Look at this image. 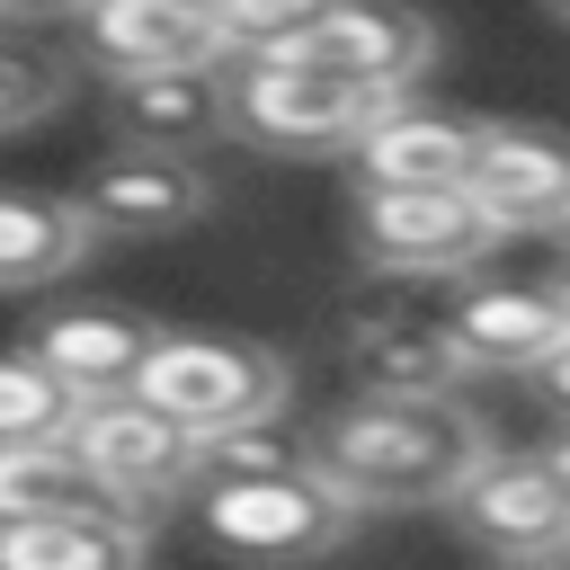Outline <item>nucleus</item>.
Returning <instances> with one entry per match:
<instances>
[{
	"mask_svg": "<svg viewBox=\"0 0 570 570\" xmlns=\"http://www.w3.org/2000/svg\"><path fill=\"white\" fill-rule=\"evenodd\" d=\"M552 18H561V27H570V0H552Z\"/></svg>",
	"mask_w": 570,
	"mask_h": 570,
	"instance_id": "nucleus-30",
	"label": "nucleus"
},
{
	"mask_svg": "<svg viewBox=\"0 0 570 570\" xmlns=\"http://www.w3.org/2000/svg\"><path fill=\"white\" fill-rule=\"evenodd\" d=\"M392 98L338 71H312L294 53H240L232 62V125L267 151H347Z\"/></svg>",
	"mask_w": 570,
	"mask_h": 570,
	"instance_id": "nucleus-5",
	"label": "nucleus"
},
{
	"mask_svg": "<svg viewBox=\"0 0 570 570\" xmlns=\"http://www.w3.org/2000/svg\"><path fill=\"white\" fill-rule=\"evenodd\" d=\"M142 401H160L169 419H187L196 436L205 428H240V419H285V356L258 347V338H214V330H160L142 374H134Z\"/></svg>",
	"mask_w": 570,
	"mask_h": 570,
	"instance_id": "nucleus-3",
	"label": "nucleus"
},
{
	"mask_svg": "<svg viewBox=\"0 0 570 570\" xmlns=\"http://www.w3.org/2000/svg\"><path fill=\"white\" fill-rule=\"evenodd\" d=\"M312 463V436L276 428V419H240V428H205V481H240V472H294Z\"/></svg>",
	"mask_w": 570,
	"mask_h": 570,
	"instance_id": "nucleus-22",
	"label": "nucleus"
},
{
	"mask_svg": "<svg viewBox=\"0 0 570 570\" xmlns=\"http://www.w3.org/2000/svg\"><path fill=\"white\" fill-rule=\"evenodd\" d=\"M356 499L321 472V463H294V472H240V481H196V525L214 552L232 561H258V570H303L321 552H338L356 534Z\"/></svg>",
	"mask_w": 570,
	"mask_h": 570,
	"instance_id": "nucleus-2",
	"label": "nucleus"
},
{
	"mask_svg": "<svg viewBox=\"0 0 570 570\" xmlns=\"http://www.w3.org/2000/svg\"><path fill=\"white\" fill-rule=\"evenodd\" d=\"M543 463H552V472H561V490H570V428H561V436L543 445Z\"/></svg>",
	"mask_w": 570,
	"mask_h": 570,
	"instance_id": "nucleus-26",
	"label": "nucleus"
},
{
	"mask_svg": "<svg viewBox=\"0 0 570 570\" xmlns=\"http://www.w3.org/2000/svg\"><path fill=\"white\" fill-rule=\"evenodd\" d=\"M80 410V392L36 356V347H9L0 356V445H27V436H62Z\"/></svg>",
	"mask_w": 570,
	"mask_h": 570,
	"instance_id": "nucleus-20",
	"label": "nucleus"
},
{
	"mask_svg": "<svg viewBox=\"0 0 570 570\" xmlns=\"http://www.w3.org/2000/svg\"><path fill=\"white\" fill-rule=\"evenodd\" d=\"M151 338H160V330H151L142 312H125V303H53V312L27 321V347H36L80 401H89V392H134Z\"/></svg>",
	"mask_w": 570,
	"mask_h": 570,
	"instance_id": "nucleus-13",
	"label": "nucleus"
},
{
	"mask_svg": "<svg viewBox=\"0 0 570 570\" xmlns=\"http://www.w3.org/2000/svg\"><path fill=\"white\" fill-rule=\"evenodd\" d=\"M508 240L472 187H356V249L383 276H463Z\"/></svg>",
	"mask_w": 570,
	"mask_h": 570,
	"instance_id": "nucleus-6",
	"label": "nucleus"
},
{
	"mask_svg": "<svg viewBox=\"0 0 570 570\" xmlns=\"http://www.w3.org/2000/svg\"><path fill=\"white\" fill-rule=\"evenodd\" d=\"M98 249V223L80 196L0 187V285H53Z\"/></svg>",
	"mask_w": 570,
	"mask_h": 570,
	"instance_id": "nucleus-17",
	"label": "nucleus"
},
{
	"mask_svg": "<svg viewBox=\"0 0 570 570\" xmlns=\"http://www.w3.org/2000/svg\"><path fill=\"white\" fill-rule=\"evenodd\" d=\"M62 436H71L80 463H89L125 508H142V517L169 508V499H196V481H205V436H196L187 419H169L160 401H142V392H89Z\"/></svg>",
	"mask_w": 570,
	"mask_h": 570,
	"instance_id": "nucleus-4",
	"label": "nucleus"
},
{
	"mask_svg": "<svg viewBox=\"0 0 570 570\" xmlns=\"http://www.w3.org/2000/svg\"><path fill=\"white\" fill-rule=\"evenodd\" d=\"M552 232H561V240H570V196H561V214H552Z\"/></svg>",
	"mask_w": 570,
	"mask_h": 570,
	"instance_id": "nucleus-29",
	"label": "nucleus"
},
{
	"mask_svg": "<svg viewBox=\"0 0 570 570\" xmlns=\"http://www.w3.org/2000/svg\"><path fill=\"white\" fill-rule=\"evenodd\" d=\"M205 9H214L223 45H232V62H240V53H285V45H303L338 0H205Z\"/></svg>",
	"mask_w": 570,
	"mask_h": 570,
	"instance_id": "nucleus-21",
	"label": "nucleus"
},
{
	"mask_svg": "<svg viewBox=\"0 0 570 570\" xmlns=\"http://www.w3.org/2000/svg\"><path fill=\"white\" fill-rule=\"evenodd\" d=\"M356 187H463L472 160H481V125L472 116H445V107H410L392 98L356 142Z\"/></svg>",
	"mask_w": 570,
	"mask_h": 570,
	"instance_id": "nucleus-12",
	"label": "nucleus"
},
{
	"mask_svg": "<svg viewBox=\"0 0 570 570\" xmlns=\"http://www.w3.org/2000/svg\"><path fill=\"white\" fill-rule=\"evenodd\" d=\"M356 374H365V392H454L463 356H454L445 321H392V330L356 338Z\"/></svg>",
	"mask_w": 570,
	"mask_h": 570,
	"instance_id": "nucleus-19",
	"label": "nucleus"
},
{
	"mask_svg": "<svg viewBox=\"0 0 570 570\" xmlns=\"http://www.w3.org/2000/svg\"><path fill=\"white\" fill-rule=\"evenodd\" d=\"M62 98H71V62H62V53H18V45H0V134L53 116Z\"/></svg>",
	"mask_w": 570,
	"mask_h": 570,
	"instance_id": "nucleus-23",
	"label": "nucleus"
},
{
	"mask_svg": "<svg viewBox=\"0 0 570 570\" xmlns=\"http://www.w3.org/2000/svg\"><path fill=\"white\" fill-rule=\"evenodd\" d=\"M107 125L142 151H196L232 125V71L223 62H178V71H116L107 80Z\"/></svg>",
	"mask_w": 570,
	"mask_h": 570,
	"instance_id": "nucleus-11",
	"label": "nucleus"
},
{
	"mask_svg": "<svg viewBox=\"0 0 570 570\" xmlns=\"http://www.w3.org/2000/svg\"><path fill=\"white\" fill-rule=\"evenodd\" d=\"M89 0H0V18H80Z\"/></svg>",
	"mask_w": 570,
	"mask_h": 570,
	"instance_id": "nucleus-25",
	"label": "nucleus"
},
{
	"mask_svg": "<svg viewBox=\"0 0 570 570\" xmlns=\"http://www.w3.org/2000/svg\"><path fill=\"white\" fill-rule=\"evenodd\" d=\"M561 330H570V321H561L552 285H472V294H454V312H445L454 356H463V365H499V374H534V356H543Z\"/></svg>",
	"mask_w": 570,
	"mask_h": 570,
	"instance_id": "nucleus-15",
	"label": "nucleus"
},
{
	"mask_svg": "<svg viewBox=\"0 0 570 570\" xmlns=\"http://www.w3.org/2000/svg\"><path fill=\"white\" fill-rule=\"evenodd\" d=\"M508 232H552L561 196H570V134L552 125H481V160L463 178Z\"/></svg>",
	"mask_w": 570,
	"mask_h": 570,
	"instance_id": "nucleus-14",
	"label": "nucleus"
},
{
	"mask_svg": "<svg viewBox=\"0 0 570 570\" xmlns=\"http://www.w3.org/2000/svg\"><path fill=\"white\" fill-rule=\"evenodd\" d=\"M454 525L499 552V561H534V552H570V490L543 454H481V472L445 499Z\"/></svg>",
	"mask_w": 570,
	"mask_h": 570,
	"instance_id": "nucleus-7",
	"label": "nucleus"
},
{
	"mask_svg": "<svg viewBox=\"0 0 570 570\" xmlns=\"http://www.w3.org/2000/svg\"><path fill=\"white\" fill-rule=\"evenodd\" d=\"M0 570H142V517L134 508L18 517L0 525Z\"/></svg>",
	"mask_w": 570,
	"mask_h": 570,
	"instance_id": "nucleus-16",
	"label": "nucleus"
},
{
	"mask_svg": "<svg viewBox=\"0 0 570 570\" xmlns=\"http://www.w3.org/2000/svg\"><path fill=\"white\" fill-rule=\"evenodd\" d=\"M71 508H125L71 436H27V445H0V525L18 517H71ZM142 517V508H134Z\"/></svg>",
	"mask_w": 570,
	"mask_h": 570,
	"instance_id": "nucleus-18",
	"label": "nucleus"
},
{
	"mask_svg": "<svg viewBox=\"0 0 570 570\" xmlns=\"http://www.w3.org/2000/svg\"><path fill=\"white\" fill-rule=\"evenodd\" d=\"M294 62L312 71H338V80H365L383 98H410V80L436 62V27L401 0H338L303 45H285Z\"/></svg>",
	"mask_w": 570,
	"mask_h": 570,
	"instance_id": "nucleus-9",
	"label": "nucleus"
},
{
	"mask_svg": "<svg viewBox=\"0 0 570 570\" xmlns=\"http://www.w3.org/2000/svg\"><path fill=\"white\" fill-rule=\"evenodd\" d=\"M80 205H89L98 240H151V232L205 223V214H214V178H205L187 151H142V142H125L116 160L89 169Z\"/></svg>",
	"mask_w": 570,
	"mask_h": 570,
	"instance_id": "nucleus-8",
	"label": "nucleus"
},
{
	"mask_svg": "<svg viewBox=\"0 0 570 570\" xmlns=\"http://www.w3.org/2000/svg\"><path fill=\"white\" fill-rule=\"evenodd\" d=\"M525 383H534V401H543L552 419H570V330H561V338L534 356V374H525Z\"/></svg>",
	"mask_w": 570,
	"mask_h": 570,
	"instance_id": "nucleus-24",
	"label": "nucleus"
},
{
	"mask_svg": "<svg viewBox=\"0 0 570 570\" xmlns=\"http://www.w3.org/2000/svg\"><path fill=\"white\" fill-rule=\"evenodd\" d=\"M517 570H570V552H534V561H517Z\"/></svg>",
	"mask_w": 570,
	"mask_h": 570,
	"instance_id": "nucleus-27",
	"label": "nucleus"
},
{
	"mask_svg": "<svg viewBox=\"0 0 570 570\" xmlns=\"http://www.w3.org/2000/svg\"><path fill=\"white\" fill-rule=\"evenodd\" d=\"M490 454V428L454 392H356L312 428V463L356 508H428L454 499Z\"/></svg>",
	"mask_w": 570,
	"mask_h": 570,
	"instance_id": "nucleus-1",
	"label": "nucleus"
},
{
	"mask_svg": "<svg viewBox=\"0 0 570 570\" xmlns=\"http://www.w3.org/2000/svg\"><path fill=\"white\" fill-rule=\"evenodd\" d=\"M80 53L116 71H178V62H232L223 27L205 0H89L80 9Z\"/></svg>",
	"mask_w": 570,
	"mask_h": 570,
	"instance_id": "nucleus-10",
	"label": "nucleus"
},
{
	"mask_svg": "<svg viewBox=\"0 0 570 570\" xmlns=\"http://www.w3.org/2000/svg\"><path fill=\"white\" fill-rule=\"evenodd\" d=\"M552 303H561V321H570V267H561V276H552Z\"/></svg>",
	"mask_w": 570,
	"mask_h": 570,
	"instance_id": "nucleus-28",
	"label": "nucleus"
}]
</instances>
